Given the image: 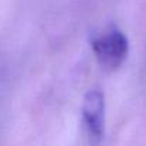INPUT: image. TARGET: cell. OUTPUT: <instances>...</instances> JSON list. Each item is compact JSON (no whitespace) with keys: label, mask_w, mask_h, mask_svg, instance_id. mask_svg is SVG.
<instances>
[{"label":"cell","mask_w":146,"mask_h":146,"mask_svg":"<svg viewBox=\"0 0 146 146\" xmlns=\"http://www.w3.org/2000/svg\"><path fill=\"white\" fill-rule=\"evenodd\" d=\"M90 47L98 63L109 72L117 70L129 54V40L116 26L96 33L90 40Z\"/></svg>","instance_id":"6da1fadb"},{"label":"cell","mask_w":146,"mask_h":146,"mask_svg":"<svg viewBox=\"0 0 146 146\" xmlns=\"http://www.w3.org/2000/svg\"><path fill=\"white\" fill-rule=\"evenodd\" d=\"M106 102L100 89H90L82 102V123L89 137V142L99 145L105 135V112Z\"/></svg>","instance_id":"7a4b0ae2"}]
</instances>
